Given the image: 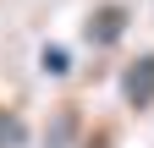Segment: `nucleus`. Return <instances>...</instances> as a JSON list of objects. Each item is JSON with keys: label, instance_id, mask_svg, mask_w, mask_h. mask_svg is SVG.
Returning a JSON list of instances; mask_svg holds the SVG:
<instances>
[{"label": "nucleus", "instance_id": "obj_2", "mask_svg": "<svg viewBox=\"0 0 154 148\" xmlns=\"http://www.w3.org/2000/svg\"><path fill=\"white\" fill-rule=\"evenodd\" d=\"M88 33H94L99 44H110L116 33H121V6H105V11H99V16L88 22Z\"/></svg>", "mask_w": 154, "mask_h": 148}, {"label": "nucleus", "instance_id": "obj_3", "mask_svg": "<svg viewBox=\"0 0 154 148\" xmlns=\"http://www.w3.org/2000/svg\"><path fill=\"white\" fill-rule=\"evenodd\" d=\"M44 71L61 77V71H66V49H44Z\"/></svg>", "mask_w": 154, "mask_h": 148}, {"label": "nucleus", "instance_id": "obj_1", "mask_svg": "<svg viewBox=\"0 0 154 148\" xmlns=\"http://www.w3.org/2000/svg\"><path fill=\"white\" fill-rule=\"evenodd\" d=\"M127 99L132 104H149L154 99V55H143V61L127 71Z\"/></svg>", "mask_w": 154, "mask_h": 148}]
</instances>
